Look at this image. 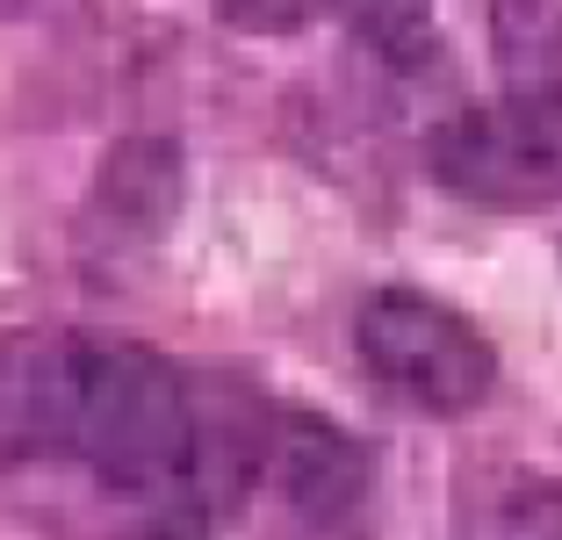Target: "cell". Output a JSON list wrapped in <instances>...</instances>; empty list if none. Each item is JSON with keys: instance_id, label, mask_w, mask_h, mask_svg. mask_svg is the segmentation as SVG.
Segmentation results:
<instances>
[{"instance_id": "obj_1", "label": "cell", "mask_w": 562, "mask_h": 540, "mask_svg": "<svg viewBox=\"0 0 562 540\" xmlns=\"http://www.w3.org/2000/svg\"><path fill=\"white\" fill-rule=\"evenodd\" d=\"M195 440H202V410H195V396H188L173 360L137 346V339H94V331H80L72 461H87L123 497L202 505L195 497Z\"/></svg>"}, {"instance_id": "obj_2", "label": "cell", "mask_w": 562, "mask_h": 540, "mask_svg": "<svg viewBox=\"0 0 562 540\" xmlns=\"http://www.w3.org/2000/svg\"><path fill=\"white\" fill-rule=\"evenodd\" d=\"M353 353L390 404L418 418H462L491 396L497 353L454 303L426 289H375L353 317Z\"/></svg>"}, {"instance_id": "obj_3", "label": "cell", "mask_w": 562, "mask_h": 540, "mask_svg": "<svg viewBox=\"0 0 562 540\" xmlns=\"http://www.w3.org/2000/svg\"><path fill=\"white\" fill-rule=\"evenodd\" d=\"M426 166L447 195L476 202V210L562 202V80H533L447 115L426 145Z\"/></svg>"}, {"instance_id": "obj_4", "label": "cell", "mask_w": 562, "mask_h": 540, "mask_svg": "<svg viewBox=\"0 0 562 540\" xmlns=\"http://www.w3.org/2000/svg\"><path fill=\"white\" fill-rule=\"evenodd\" d=\"M281 511L303 540H353L368 511V447L317 410H281L267 440Z\"/></svg>"}, {"instance_id": "obj_5", "label": "cell", "mask_w": 562, "mask_h": 540, "mask_svg": "<svg viewBox=\"0 0 562 540\" xmlns=\"http://www.w3.org/2000/svg\"><path fill=\"white\" fill-rule=\"evenodd\" d=\"M72 368H80V331L0 339V469L72 454Z\"/></svg>"}, {"instance_id": "obj_6", "label": "cell", "mask_w": 562, "mask_h": 540, "mask_svg": "<svg viewBox=\"0 0 562 540\" xmlns=\"http://www.w3.org/2000/svg\"><path fill=\"white\" fill-rule=\"evenodd\" d=\"M454 540H562V475L476 461L454 483Z\"/></svg>"}, {"instance_id": "obj_7", "label": "cell", "mask_w": 562, "mask_h": 540, "mask_svg": "<svg viewBox=\"0 0 562 540\" xmlns=\"http://www.w3.org/2000/svg\"><path fill=\"white\" fill-rule=\"evenodd\" d=\"M173 202H181V151L159 145V137H137L101 166V210L123 230H159L173 216Z\"/></svg>"}, {"instance_id": "obj_8", "label": "cell", "mask_w": 562, "mask_h": 540, "mask_svg": "<svg viewBox=\"0 0 562 540\" xmlns=\"http://www.w3.org/2000/svg\"><path fill=\"white\" fill-rule=\"evenodd\" d=\"M483 22L513 87L562 80V0H483Z\"/></svg>"}, {"instance_id": "obj_9", "label": "cell", "mask_w": 562, "mask_h": 540, "mask_svg": "<svg viewBox=\"0 0 562 540\" xmlns=\"http://www.w3.org/2000/svg\"><path fill=\"white\" fill-rule=\"evenodd\" d=\"M353 22L368 50H382L390 66H418L432 50V0H331Z\"/></svg>"}, {"instance_id": "obj_10", "label": "cell", "mask_w": 562, "mask_h": 540, "mask_svg": "<svg viewBox=\"0 0 562 540\" xmlns=\"http://www.w3.org/2000/svg\"><path fill=\"white\" fill-rule=\"evenodd\" d=\"M311 8L317 0H216V15L246 36H289V30L311 22Z\"/></svg>"}, {"instance_id": "obj_11", "label": "cell", "mask_w": 562, "mask_h": 540, "mask_svg": "<svg viewBox=\"0 0 562 540\" xmlns=\"http://www.w3.org/2000/svg\"><path fill=\"white\" fill-rule=\"evenodd\" d=\"M15 15H30V0H0V22H15Z\"/></svg>"}]
</instances>
